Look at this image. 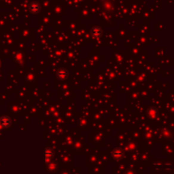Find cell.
I'll return each mask as SVG.
<instances>
[{
  "instance_id": "6da1fadb",
  "label": "cell",
  "mask_w": 174,
  "mask_h": 174,
  "mask_svg": "<svg viewBox=\"0 0 174 174\" xmlns=\"http://www.w3.org/2000/svg\"><path fill=\"white\" fill-rule=\"evenodd\" d=\"M0 123H1V126H3L4 128H7V127H9L10 125V118L7 117V116H4V117L1 118Z\"/></svg>"
}]
</instances>
